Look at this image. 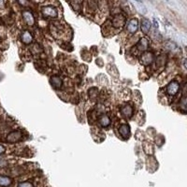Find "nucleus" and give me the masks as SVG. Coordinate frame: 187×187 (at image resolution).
<instances>
[{
	"mask_svg": "<svg viewBox=\"0 0 187 187\" xmlns=\"http://www.w3.org/2000/svg\"><path fill=\"white\" fill-rule=\"evenodd\" d=\"M148 47V40L146 39H141L138 44V49L140 51H144Z\"/></svg>",
	"mask_w": 187,
	"mask_h": 187,
	"instance_id": "12",
	"label": "nucleus"
},
{
	"mask_svg": "<svg viewBox=\"0 0 187 187\" xmlns=\"http://www.w3.org/2000/svg\"><path fill=\"white\" fill-rule=\"evenodd\" d=\"M22 17H23V20L25 22L27 23L28 25H33L35 23V18L32 14L31 11L29 10H25L22 12Z\"/></svg>",
	"mask_w": 187,
	"mask_h": 187,
	"instance_id": "3",
	"label": "nucleus"
},
{
	"mask_svg": "<svg viewBox=\"0 0 187 187\" xmlns=\"http://www.w3.org/2000/svg\"><path fill=\"white\" fill-rule=\"evenodd\" d=\"M21 138H22V133L20 131H12L7 137V140L10 143H15L19 141Z\"/></svg>",
	"mask_w": 187,
	"mask_h": 187,
	"instance_id": "2",
	"label": "nucleus"
},
{
	"mask_svg": "<svg viewBox=\"0 0 187 187\" xmlns=\"http://www.w3.org/2000/svg\"><path fill=\"white\" fill-rule=\"evenodd\" d=\"M124 18L121 15H117L114 17L113 19V25L116 27V28H119L121 26L124 25Z\"/></svg>",
	"mask_w": 187,
	"mask_h": 187,
	"instance_id": "7",
	"label": "nucleus"
},
{
	"mask_svg": "<svg viewBox=\"0 0 187 187\" xmlns=\"http://www.w3.org/2000/svg\"><path fill=\"white\" fill-rule=\"evenodd\" d=\"M138 27V21L137 19H131L127 25V31L129 33H135Z\"/></svg>",
	"mask_w": 187,
	"mask_h": 187,
	"instance_id": "4",
	"label": "nucleus"
},
{
	"mask_svg": "<svg viewBox=\"0 0 187 187\" xmlns=\"http://www.w3.org/2000/svg\"><path fill=\"white\" fill-rule=\"evenodd\" d=\"M151 58H153V55H151V53H146V54L143 56V58H142V59L144 60V64H149V63H151Z\"/></svg>",
	"mask_w": 187,
	"mask_h": 187,
	"instance_id": "17",
	"label": "nucleus"
},
{
	"mask_svg": "<svg viewBox=\"0 0 187 187\" xmlns=\"http://www.w3.org/2000/svg\"><path fill=\"white\" fill-rule=\"evenodd\" d=\"M4 153H5V148H4V146L0 145V155H2V154H4Z\"/></svg>",
	"mask_w": 187,
	"mask_h": 187,
	"instance_id": "21",
	"label": "nucleus"
},
{
	"mask_svg": "<svg viewBox=\"0 0 187 187\" xmlns=\"http://www.w3.org/2000/svg\"><path fill=\"white\" fill-rule=\"evenodd\" d=\"M110 120L107 115H102L100 117V124H101V126L106 127V126L110 125Z\"/></svg>",
	"mask_w": 187,
	"mask_h": 187,
	"instance_id": "13",
	"label": "nucleus"
},
{
	"mask_svg": "<svg viewBox=\"0 0 187 187\" xmlns=\"http://www.w3.org/2000/svg\"><path fill=\"white\" fill-rule=\"evenodd\" d=\"M151 28V22L148 19H143L141 22V30L143 33H148Z\"/></svg>",
	"mask_w": 187,
	"mask_h": 187,
	"instance_id": "11",
	"label": "nucleus"
},
{
	"mask_svg": "<svg viewBox=\"0 0 187 187\" xmlns=\"http://www.w3.org/2000/svg\"><path fill=\"white\" fill-rule=\"evenodd\" d=\"M134 4L136 5V8L139 11L140 13H142V14L146 13L147 9H146V8H145V6H144V4H143V3L137 1V2H134Z\"/></svg>",
	"mask_w": 187,
	"mask_h": 187,
	"instance_id": "15",
	"label": "nucleus"
},
{
	"mask_svg": "<svg viewBox=\"0 0 187 187\" xmlns=\"http://www.w3.org/2000/svg\"><path fill=\"white\" fill-rule=\"evenodd\" d=\"M18 187H33V184L29 182H23L18 184Z\"/></svg>",
	"mask_w": 187,
	"mask_h": 187,
	"instance_id": "18",
	"label": "nucleus"
},
{
	"mask_svg": "<svg viewBox=\"0 0 187 187\" xmlns=\"http://www.w3.org/2000/svg\"><path fill=\"white\" fill-rule=\"evenodd\" d=\"M51 81H52V83H53V85L55 87V88H60L61 87V85H62V80L59 78V77H53L52 78V80H51Z\"/></svg>",
	"mask_w": 187,
	"mask_h": 187,
	"instance_id": "14",
	"label": "nucleus"
},
{
	"mask_svg": "<svg viewBox=\"0 0 187 187\" xmlns=\"http://www.w3.org/2000/svg\"><path fill=\"white\" fill-rule=\"evenodd\" d=\"M7 165V162L6 160L2 159V158H0V166H6Z\"/></svg>",
	"mask_w": 187,
	"mask_h": 187,
	"instance_id": "20",
	"label": "nucleus"
},
{
	"mask_svg": "<svg viewBox=\"0 0 187 187\" xmlns=\"http://www.w3.org/2000/svg\"><path fill=\"white\" fill-rule=\"evenodd\" d=\"M121 111H122L123 115H124L125 117H127V118H129V117H131L133 114V108L131 106H129V105H126V106L123 107Z\"/></svg>",
	"mask_w": 187,
	"mask_h": 187,
	"instance_id": "9",
	"label": "nucleus"
},
{
	"mask_svg": "<svg viewBox=\"0 0 187 187\" xmlns=\"http://www.w3.org/2000/svg\"><path fill=\"white\" fill-rule=\"evenodd\" d=\"M21 39H22V41L25 43V44H30L33 40V37L32 35L30 34V32L28 31H25L21 36Z\"/></svg>",
	"mask_w": 187,
	"mask_h": 187,
	"instance_id": "6",
	"label": "nucleus"
},
{
	"mask_svg": "<svg viewBox=\"0 0 187 187\" xmlns=\"http://www.w3.org/2000/svg\"><path fill=\"white\" fill-rule=\"evenodd\" d=\"M12 182V180H11L9 177L7 176H0V186H3V187H7L9 186Z\"/></svg>",
	"mask_w": 187,
	"mask_h": 187,
	"instance_id": "10",
	"label": "nucleus"
},
{
	"mask_svg": "<svg viewBox=\"0 0 187 187\" xmlns=\"http://www.w3.org/2000/svg\"><path fill=\"white\" fill-rule=\"evenodd\" d=\"M181 105L182 107L185 110H187V97H183L181 101Z\"/></svg>",
	"mask_w": 187,
	"mask_h": 187,
	"instance_id": "19",
	"label": "nucleus"
},
{
	"mask_svg": "<svg viewBox=\"0 0 187 187\" xmlns=\"http://www.w3.org/2000/svg\"><path fill=\"white\" fill-rule=\"evenodd\" d=\"M166 47H167L168 50H170V51H172V52H174L175 50L178 49V46L176 45V43H174V42H172V41H168V42L166 43Z\"/></svg>",
	"mask_w": 187,
	"mask_h": 187,
	"instance_id": "16",
	"label": "nucleus"
},
{
	"mask_svg": "<svg viewBox=\"0 0 187 187\" xmlns=\"http://www.w3.org/2000/svg\"><path fill=\"white\" fill-rule=\"evenodd\" d=\"M154 25H155V28L157 29V28H158V23H157V22H156V20H155V19H154Z\"/></svg>",
	"mask_w": 187,
	"mask_h": 187,
	"instance_id": "23",
	"label": "nucleus"
},
{
	"mask_svg": "<svg viewBox=\"0 0 187 187\" xmlns=\"http://www.w3.org/2000/svg\"><path fill=\"white\" fill-rule=\"evenodd\" d=\"M0 23H1V19H0Z\"/></svg>",
	"mask_w": 187,
	"mask_h": 187,
	"instance_id": "24",
	"label": "nucleus"
},
{
	"mask_svg": "<svg viewBox=\"0 0 187 187\" xmlns=\"http://www.w3.org/2000/svg\"><path fill=\"white\" fill-rule=\"evenodd\" d=\"M42 13H43V15L49 16V17H56L57 16V11L53 7H44L42 8Z\"/></svg>",
	"mask_w": 187,
	"mask_h": 187,
	"instance_id": "5",
	"label": "nucleus"
},
{
	"mask_svg": "<svg viewBox=\"0 0 187 187\" xmlns=\"http://www.w3.org/2000/svg\"><path fill=\"white\" fill-rule=\"evenodd\" d=\"M183 66L185 67V69L187 70V58L183 60Z\"/></svg>",
	"mask_w": 187,
	"mask_h": 187,
	"instance_id": "22",
	"label": "nucleus"
},
{
	"mask_svg": "<svg viewBox=\"0 0 187 187\" xmlns=\"http://www.w3.org/2000/svg\"><path fill=\"white\" fill-rule=\"evenodd\" d=\"M119 132L120 134L124 137V138H128L130 135V129H129V126L127 124H123L120 126L119 128Z\"/></svg>",
	"mask_w": 187,
	"mask_h": 187,
	"instance_id": "8",
	"label": "nucleus"
},
{
	"mask_svg": "<svg viewBox=\"0 0 187 187\" xmlns=\"http://www.w3.org/2000/svg\"><path fill=\"white\" fill-rule=\"evenodd\" d=\"M167 90V93H168V96H171V97H174V96H176L179 90H180V84L178 81L176 80H172L171 83H169L166 88Z\"/></svg>",
	"mask_w": 187,
	"mask_h": 187,
	"instance_id": "1",
	"label": "nucleus"
}]
</instances>
